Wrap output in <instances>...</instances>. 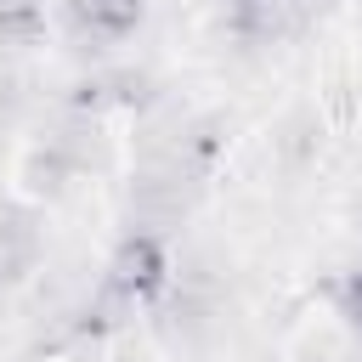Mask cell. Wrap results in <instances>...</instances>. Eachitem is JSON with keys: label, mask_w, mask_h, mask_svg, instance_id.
<instances>
[{"label": "cell", "mask_w": 362, "mask_h": 362, "mask_svg": "<svg viewBox=\"0 0 362 362\" xmlns=\"http://www.w3.org/2000/svg\"><path fill=\"white\" fill-rule=\"evenodd\" d=\"M40 17H45L40 0H0V34H11V40H28L40 28Z\"/></svg>", "instance_id": "4"}, {"label": "cell", "mask_w": 362, "mask_h": 362, "mask_svg": "<svg viewBox=\"0 0 362 362\" xmlns=\"http://www.w3.org/2000/svg\"><path fill=\"white\" fill-rule=\"evenodd\" d=\"M317 0H238L232 6V34L249 45H277L311 23Z\"/></svg>", "instance_id": "2"}, {"label": "cell", "mask_w": 362, "mask_h": 362, "mask_svg": "<svg viewBox=\"0 0 362 362\" xmlns=\"http://www.w3.org/2000/svg\"><path fill=\"white\" fill-rule=\"evenodd\" d=\"M334 311H339L345 328L362 339V272H345V277L334 283Z\"/></svg>", "instance_id": "5"}, {"label": "cell", "mask_w": 362, "mask_h": 362, "mask_svg": "<svg viewBox=\"0 0 362 362\" xmlns=\"http://www.w3.org/2000/svg\"><path fill=\"white\" fill-rule=\"evenodd\" d=\"M164 277H170V260H164L158 238H153V232H130V238L113 249V260H107V300L141 305V300H153V294L164 288Z\"/></svg>", "instance_id": "1"}, {"label": "cell", "mask_w": 362, "mask_h": 362, "mask_svg": "<svg viewBox=\"0 0 362 362\" xmlns=\"http://www.w3.org/2000/svg\"><path fill=\"white\" fill-rule=\"evenodd\" d=\"M68 17L79 34H96V40H119L141 23V0H68Z\"/></svg>", "instance_id": "3"}]
</instances>
